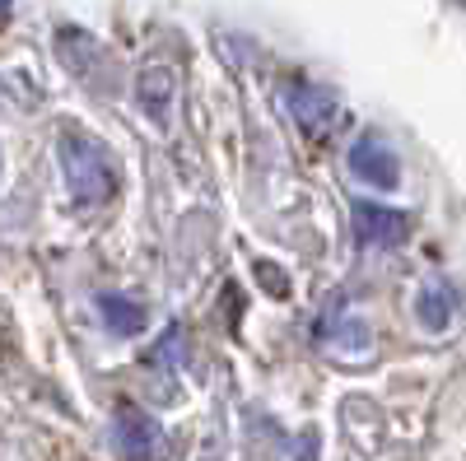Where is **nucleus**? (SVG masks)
I'll list each match as a JSON object with an SVG mask.
<instances>
[{
  "instance_id": "obj_1",
  "label": "nucleus",
  "mask_w": 466,
  "mask_h": 461,
  "mask_svg": "<svg viewBox=\"0 0 466 461\" xmlns=\"http://www.w3.org/2000/svg\"><path fill=\"white\" fill-rule=\"evenodd\" d=\"M61 168H66V182L75 191L80 205H103L112 201L116 191V168L112 159L85 135H61Z\"/></svg>"
},
{
  "instance_id": "obj_4",
  "label": "nucleus",
  "mask_w": 466,
  "mask_h": 461,
  "mask_svg": "<svg viewBox=\"0 0 466 461\" xmlns=\"http://www.w3.org/2000/svg\"><path fill=\"white\" fill-rule=\"evenodd\" d=\"M350 173L364 186H378V191H392L401 182V164H397L392 145H382L378 135H360L350 145Z\"/></svg>"
},
{
  "instance_id": "obj_2",
  "label": "nucleus",
  "mask_w": 466,
  "mask_h": 461,
  "mask_svg": "<svg viewBox=\"0 0 466 461\" xmlns=\"http://www.w3.org/2000/svg\"><path fill=\"white\" fill-rule=\"evenodd\" d=\"M112 443L127 461H168V434L140 406H122L112 415Z\"/></svg>"
},
{
  "instance_id": "obj_7",
  "label": "nucleus",
  "mask_w": 466,
  "mask_h": 461,
  "mask_svg": "<svg viewBox=\"0 0 466 461\" xmlns=\"http://www.w3.org/2000/svg\"><path fill=\"white\" fill-rule=\"evenodd\" d=\"M98 317H103V326L112 336H140L149 326V313L136 298H127V294H103L98 298Z\"/></svg>"
},
{
  "instance_id": "obj_8",
  "label": "nucleus",
  "mask_w": 466,
  "mask_h": 461,
  "mask_svg": "<svg viewBox=\"0 0 466 461\" xmlns=\"http://www.w3.org/2000/svg\"><path fill=\"white\" fill-rule=\"evenodd\" d=\"M415 313H420L424 331H443V326L452 322V298H448V289H420Z\"/></svg>"
},
{
  "instance_id": "obj_3",
  "label": "nucleus",
  "mask_w": 466,
  "mask_h": 461,
  "mask_svg": "<svg viewBox=\"0 0 466 461\" xmlns=\"http://www.w3.org/2000/svg\"><path fill=\"white\" fill-rule=\"evenodd\" d=\"M285 98H289V117L299 122L303 140H313V145H327L345 122V107L336 103V94H327L318 85H294Z\"/></svg>"
},
{
  "instance_id": "obj_9",
  "label": "nucleus",
  "mask_w": 466,
  "mask_h": 461,
  "mask_svg": "<svg viewBox=\"0 0 466 461\" xmlns=\"http://www.w3.org/2000/svg\"><path fill=\"white\" fill-rule=\"evenodd\" d=\"M10 5H15V0H0V19H5V15H10Z\"/></svg>"
},
{
  "instance_id": "obj_6",
  "label": "nucleus",
  "mask_w": 466,
  "mask_h": 461,
  "mask_svg": "<svg viewBox=\"0 0 466 461\" xmlns=\"http://www.w3.org/2000/svg\"><path fill=\"white\" fill-rule=\"evenodd\" d=\"M136 98H140V107H145V117H149L154 126H164V122H168V107H173V75H168L164 65H149L140 80H136Z\"/></svg>"
},
{
  "instance_id": "obj_5",
  "label": "nucleus",
  "mask_w": 466,
  "mask_h": 461,
  "mask_svg": "<svg viewBox=\"0 0 466 461\" xmlns=\"http://www.w3.org/2000/svg\"><path fill=\"white\" fill-rule=\"evenodd\" d=\"M355 228H360V243L369 247H401L410 238V215L373 201H355Z\"/></svg>"
}]
</instances>
